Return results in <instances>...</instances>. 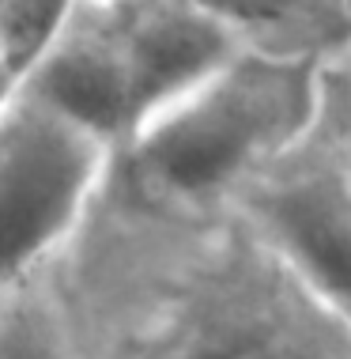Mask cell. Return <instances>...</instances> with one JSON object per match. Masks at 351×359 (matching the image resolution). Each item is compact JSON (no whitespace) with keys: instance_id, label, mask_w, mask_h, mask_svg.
Segmentation results:
<instances>
[{"instance_id":"1","label":"cell","mask_w":351,"mask_h":359,"mask_svg":"<svg viewBox=\"0 0 351 359\" xmlns=\"http://www.w3.org/2000/svg\"><path fill=\"white\" fill-rule=\"evenodd\" d=\"M42 280L72 359H351V325L227 201L155 197L117 159Z\"/></svg>"},{"instance_id":"2","label":"cell","mask_w":351,"mask_h":359,"mask_svg":"<svg viewBox=\"0 0 351 359\" xmlns=\"http://www.w3.org/2000/svg\"><path fill=\"white\" fill-rule=\"evenodd\" d=\"M314 106L317 57L242 46L193 91L140 125L113 159L155 197L216 205L314 129Z\"/></svg>"},{"instance_id":"3","label":"cell","mask_w":351,"mask_h":359,"mask_svg":"<svg viewBox=\"0 0 351 359\" xmlns=\"http://www.w3.org/2000/svg\"><path fill=\"white\" fill-rule=\"evenodd\" d=\"M110 159V144L12 87L0 102V299L68 242Z\"/></svg>"},{"instance_id":"4","label":"cell","mask_w":351,"mask_h":359,"mask_svg":"<svg viewBox=\"0 0 351 359\" xmlns=\"http://www.w3.org/2000/svg\"><path fill=\"white\" fill-rule=\"evenodd\" d=\"M227 205L351 325V174L314 133L257 167Z\"/></svg>"},{"instance_id":"5","label":"cell","mask_w":351,"mask_h":359,"mask_svg":"<svg viewBox=\"0 0 351 359\" xmlns=\"http://www.w3.org/2000/svg\"><path fill=\"white\" fill-rule=\"evenodd\" d=\"M15 87L121 148L132 137V99L113 0H76L15 72Z\"/></svg>"},{"instance_id":"6","label":"cell","mask_w":351,"mask_h":359,"mask_svg":"<svg viewBox=\"0 0 351 359\" xmlns=\"http://www.w3.org/2000/svg\"><path fill=\"white\" fill-rule=\"evenodd\" d=\"M113 15L129 65L132 133L242 50L227 27L189 0H113Z\"/></svg>"},{"instance_id":"7","label":"cell","mask_w":351,"mask_h":359,"mask_svg":"<svg viewBox=\"0 0 351 359\" xmlns=\"http://www.w3.org/2000/svg\"><path fill=\"white\" fill-rule=\"evenodd\" d=\"M249 50L321 57L351 38L344 0H189Z\"/></svg>"},{"instance_id":"8","label":"cell","mask_w":351,"mask_h":359,"mask_svg":"<svg viewBox=\"0 0 351 359\" xmlns=\"http://www.w3.org/2000/svg\"><path fill=\"white\" fill-rule=\"evenodd\" d=\"M0 359H72L42 273L0 299Z\"/></svg>"},{"instance_id":"9","label":"cell","mask_w":351,"mask_h":359,"mask_svg":"<svg viewBox=\"0 0 351 359\" xmlns=\"http://www.w3.org/2000/svg\"><path fill=\"white\" fill-rule=\"evenodd\" d=\"M310 133L351 174V38L317 57V106Z\"/></svg>"},{"instance_id":"10","label":"cell","mask_w":351,"mask_h":359,"mask_svg":"<svg viewBox=\"0 0 351 359\" xmlns=\"http://www.w3.org/2000/svg\"><path fill=\"white\" fill-rule=\"evenodd\" d=\"M76 0H4V23H0V57L12 72H19L31 53L46 42Z\"/></svg>"},{"instance_id":"11","label":"cell","mask_w":351,"mask_h":359,"mask_svg":"<svg viewBox=\"0 0 351 359\" xmlns=\"http://www.w3.org/2000/svg\"><path fill=\"white\" fill-rule=\"evenodd\" d=\"M12 87H15V72L8 69V65H0V102L12 95Z\"/></svg>"},{"instance_id":"12","label":"cell","mask_w":351,"mask_h":359,"mask_svg":"<svg viewBox=\"0 0 351 359\" xmlns=\"http://www.w3.org/2000/svg\"><path fill=\"white\" fill-rule=\"evenodd\" d=\"M344 15H347V27H351V0H344Z\"/></svg>"},{"instance_id":"13","label":"cell","mask_w":351,"mask_h":359,"mask_svg":"<svg viewBox=\"0 0 351 359\" xmlns=\"http://www.w3.org/2000/svg\"><path fill=\"white\" fill-rule=\"evenodd\" d=\"M0 23H4V0H0ZM0 65H4V57H0Z\"/></svg>"}]
</instances>
